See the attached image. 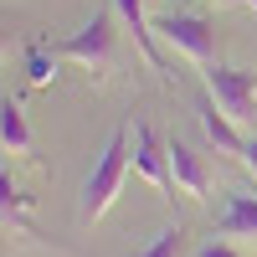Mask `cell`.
Returning a JSON list of instances; mask_svg holds the SVG:
<instances>
[{
	"mask_svg": "<svg viewBox=\"0 0 257 257\" xmlns=\"http://www.w3.org/2000/svg\"><path fill=\"white\" fill-rule=\"evenodd\" d=\"M113 16H118V11H93L82 31H72L67 41H57V47H52V57L77 62V67H88V72H93V82H103V77H108V67H113V57H118Z\"/></svg>",
	"mask_w": 257,
	"mask_h": 257,
	"instance_id": "6da1fadb",
	"label": "cell"
},
{
	"mask_svg": "<svg viewBox=\"0 0 257 257\" xmlns=\"http://www.w3.org/2000/svg\"><path fill=\"white\" fill-rule=\"evenodd\" d=\"M128 123L113 128V139L103 144V160L93 165V175L88 185H82V221H103L108 216V206L118 201V190H123V175H128Z\"/></svg>",
	"mask_w": 257,
	"mask_h": 257,
	"instance_id": "7a4b0ae2",
	"label": "cell"
},
{
	"mask_svg": "<svg viewBox=\"0 0 257 257\" xmlns=\"http://www.w3.org/2000/svg\"><path fill=\"white\" fill-rule=\"evenodd\" d=\"M206 93L216 98V108L231 123H257V72L211 62V67H206Z\"/></svg>",
	"mask_w": 257,
	"mask_h": 257,
	"instance_id": "3957f363",
	"label": "cell"
},
{
	"mask_svg": "<svg viewBox=\"0 0 257 257\" xmlns=\"http://www.w3.org/2000/svg\"><path fill=\"white\" fill-rule=\"evenodd\" d=\"M155 31H160V41H165V47L185 52L190 62H201V67H211V62H216V26H211L206 16L165 11V16L155 21Z\"/></svg>",
	"mask_w": 257,
	"mask_h": 257,
	"instance_id": "277c9868",
	"label": "cell"
},
{
	"mask_svg": "<svg viewBox=\"0 0 257 257\" xmlns=\"http://www.w3.org/2000/svg\"><path fill=\"white\" fill-rule=\"evenodd\" d=\"M128 160H134L139 180H149L165 201H175L180 185H175V175H170V144H160V134L149 123H134V155H128Z\"/></svg>",
	"mask_w": 257,
	"mask_h": 257,
	"instance_id": "5b68a950",
	"label": "cell"
},
{
	"mask_svg": "<svg viewBox=\"0 0 257 257\" xmlns=\"http://www.w3.org/2000/svg\"><path fill=\"white\" fill-rule=\"evenodd\" d=\"M170 175H175L180 196H190V201H206L211 196V165L185 139H170Z\"/></svg>",
	"mask_w": 257,
	"mask_h": 257,
	"instance_id": "8992f818",
	"label": "cell"
},
{
	"mask_svg": "<svg viewBox=\"0 0 257 257\" xmlns=\"http://www.w3.org/2000/svg\"><path fill=\"white\" fill-rule=\"evenodd\" d=\"M216 237H231V242H257V196H242V190H231V196L221 201Z\"/></svg>",
	"mask_w": 257,
	"mask_h": 257,
	"instance_id": "52a82bcc",
	"label": "cell"
},
{
	"mask_svg": "<svg viewBox=\"0 0 257 257\" xmlns=\"http://www.w3.org/2000/svg\"><path fill=\"white\" fill-rule=\"evenodd\" d=\"M196 113H201V128H206V139L216 144L221 155H237V160H242V149H247V134H242V123H231V118L216 108V98H211V93L201 98V108H196Z\"/></svg>",
	"mask_w": 257,
	"mask_h": 257,
	"instance_id": "ba28073f",
	"label": "cell"
},
{
	"mask_svg": "<svg viewBox=\"0 0 257 257\" xmlns=\"http://www.w3.org/2000/svg\"><path fill=\"white\" fill-rule=\"evenodd\" d=\"M113 11L128 21V26H134V41H139V52H144V62H149V67H155L160 77H175V72H170V62L160 57V41H155V26H149V21H144V0H113Z\"/></svg>",
	"mask_w": 257,
	"mask_h": 257,
	"instance_id": "9c48e42d",
	"label": "cell"
},
{
	"mask_svg": "<svg viewBox=\"0 0 257 257\" xmlns=\"http://www.w3.org/2000/svg\"><path fill=\"white\" fill-rule=\"evenodd\" d=\"M0 144H6V155H31V128L16 98L0 103Z\"/></svg>",
	"mask_w": 257,
	"mask_h": 257,
	"instance_id": "30bf717a",
	"label": "cell"
},
{
	"mask_svg": "<svg viewBox=\"0 0 257 257\" xmlns=\"http://www.w3.org/2000/svg\"><path fill=\"white\" fill-rule=\"evenodd\" d=\"M26 206H31V196L11 180V170H6V175H0V211H6V226H16V231H26V237H36V226L26 221Z\"/></svg>",
	"mask_w": 257,
	"mask_h": 257,
	"instance_id": "8fae6325",
	"label": "cell"
},
{
	"mask_svg": "<svg viewBox=\"0 0 257 257\" xmlns=\"http://www.w3.org/2000/svg\"><path fill=\"white\" fill-rule=\"evenodd\" d=\"M134 257H190V237H185V226L175 221V226H165L155 242H149L144 252H134Z\"/></svg>",
	"mask_w": 257,
	"mask_h": 257,
	"instance_id": "7c38bea8",
	"label": "cell"
},
{
	"mask_svg": "<svg viewBox=\"0 0 257 257\" xmlns=\"http://www.w3.org/2000/svg\"><path fill=\"white\" fill-rule=\"evenodd\" d=\"M57 62H62V57H52V62H47V47H31V52H26V72H31L36 88H47V82L57 77Z\"/></svg>",
	"mask_w": 257,
	"mask_h": 257,
	"instance_id": "4fadbf2b",
	"label": "cell"
},
{
	"mask_svg": "<svg viewBox=\"0 0 257 257\" xmlns=\"http://www.w3.org/2000/svg\"><path fill=\"white\" fill-rule=\"evenodd\" d=\"M190 257H247V252H237V242H231V237H211L206 247H196Z\"/></svg>",
	"mask_w": 257,
	"mask_h": 257,
	"instance_id": "5bb4252c",
	"label": "cell"
},
{
	"mask_svg": "<svg viewBox=\"0 0 257 257\" xmlns=\"http://www.w3.org/2000/svg\"><path fill=\"white\" fill-rule=\"evenodd\" d=\"M242 165L252 170V180H257V134H247V149H242Z\"/></svg>",
	"mask_w": 257,
	"mask_h": 257,
	"instance_id": "9a60e30c",
	"label": "cell"
},
{
	"mask_svg": "<svg viewBox=\"0 0 257 257\" xmlns=\"http://www.w3.org/2000/svg\"><path fill=\"white\" fill-rule=\"evenodd\" d=\"M242 6H247V11H257V0H242Z\"/></svg>",
	"mask_w": 257,
	"mask_h": 257,
	"instance_id": "2e32d148",
	"label": "cell"
},
{
	"mask_svg": "<svg viewBox=\"0 0 257 257\" xmlns=\"http://www.w3.org/2000/svg\"><path fill=\"white\" fill-rule=\"evenodd\" d=\"M144 6H160V0H144Z\"/></svg>",
	"mask_w": 257,
	"mask_h": 257,
	"instance_id": "e0dca14e",
	"label": "cell"
}]
</instances>
